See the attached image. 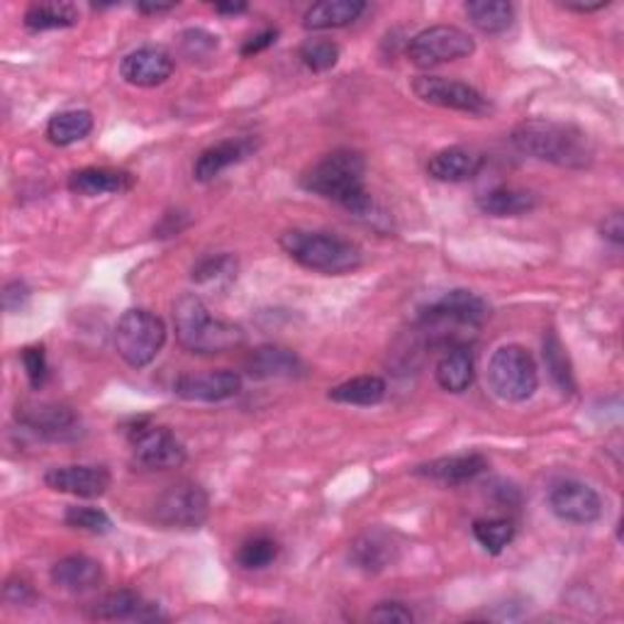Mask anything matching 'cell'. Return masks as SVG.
<instances>
[{
    "mask_svg": "<svg viewBox=\"0 0 624 624\" xmlns=\"http://www.w3.org/2000/svg\"><path fill=\"white\" fill-rule=\"evenodd\" d=\"M488 468V458L483 454H454V456H442L434 458L415 468V474L422 478L444 483V486H462L466 480H474Z\"/></svg>",
    "mask_w": 624,
    "mask_h": 624,
    "instance_id": "cell-21",
    "label": "cell"
},
{
    "mask_svg": "<svg viewBox=\"0 0 624 624\" xmlns=\"http://www.w3.org/2000/svg\"><path fill=\"white\" fill-rule=\"evenodd\" d=\"M93 115L88 110H62L46 125V139L54 147H72L93 133Z\"/></svg>",
    "mask_w": 624,
    "mask_h": 624,
    "instance_id": "cell-29",
    "label": "cell"
},
{
    "mask_svg": "<svg viewBox=\"0 0 624 624\" xmlns=\"http://www.w3.org/2000/svg\"><path fill=\"white\" fill-rule=\"evenodd\" d=\"M488 317H490L488 303L483 300L478 293L456 288V290L444 293L442 298L427 305V310L422 313V325L442 327V329L446 325L478 329L486 325Z\"/></svg>",
    "mask_w": 624,
    "mask_h": 624,
    "instance_id": "cell-10",
    "label": "cell"
},
{
    "mask_svg": "<svg viewBox=\"0 0 624 624\" xmlns=\"http://www.w3.org/2000/svg\"><path fill=\"white\" fill-rule=\"evenodd\" d=\"M437 383L444 388L446 393L462 395L466 393L470 383H474L476 367H474V351L466 345H456L446 349V355L437 363Z\"/></svg>",
    "mask_w": 624,
    "mask_h": 624,
    "instance_id": "cell-25",
    "label": "cell"
},
{
    "mask_svg": "<svg viewBox=\"0 0 624 624\" xmlns=\"http://www.w3.org/2000/svg\"><path fill=\"white\" fill-rule=\"evenodd\" d=\"M246 373L254 381H271V379H300L308 373L303 359L286 347H258L246 359Z\"/></svg>",
    "mask_w": 624,
    "mask_h": 624,
    "instance_id": "cell-17",
    "label": "cell"
},
{
    "mask_svg": "<svg viewBox=\"0 0 624 624\" xmlns=\"http://www.w3.org/2000/svg\"><path fill=\"white\" fill-rule=\"evenodd\" d=\"M276 38H278V30H264V32H258L254 34V38H250L244 42L242 46V56H252V54H258V52H264L268 50L271 44H276Z\"/></svg>",
    "mask_w": 624,
    "mask_h": 624,
    "instance_id": "cell-42",
    "label": "cell"
},
{
    "mask_svg": "<svg viewBox=\"0 0 624 624\" xmlns=\"http://www.w3.org/2000/svg\"><path fill=\"white\" fill-rule=\"evenodd\" d=\"M50 579L56 588H62V591L88 593L96 591L103 583L105 573L96 559L84 557V553H72V557H64L54 563Z\"/></svg>",
    "mask_w": 624,
    "mask_h": 624,
    "instance_id": "cell-20",
    "label": "cell"
},
{
    "mask_svg": "<svg viewBox=\"0 0 624 624\" xmlns=\"http://www.w3.org/2000/svg\"><path fill=\"white\" fill-rule=\"evenodd\" d=\"M398 541L385 529H369L361 537L355 539V544L349 549V559L357 569L367 573H381L398 559Z\"/></svg>",
    "mask_w": 624,
    "mask_h": 624,
    "instance_id": "cell-18",
    "label": "cell"
},
{
    "mask_svg": "<svg viewBox=\"0 0 624 624\" xmlns=\"http://www.w3.org/2000/svg\"><path fill=\"white\" fill-rule=\"evenodd\" d=\"M173 327L179 345L200 357L228 355L244 345V329L210 315L208 305L195 293H183L173 303Z\"/></svg>",
    "mask_w": 624,
    "mask_h": 624,
    "instance_id": "cell-3",
    "label": "cell"
},
{
    "mask_svg": "<svg viewBox=\"0 0 624 624\" xmlns=\"http://www.w3.org/2000/svg\"><path fill=\"white\" fill-rule=\"evenodd\" d=\"M252 151H256V142L250 137L225 139V142H218L213 147H208L193 163L195 181H200V183L215 181L222 171H228L230 167H234V163H240L246 157H252Z\"/></svg>",
    "mask_w": 624,
    "mask_h": 624,
    "instance_id": "cell-19",
    "label": "cell"
},
{
    "mask_svg": "<svg viewBox=\"0 0 624 624\" xmlns=\"http://www.w3.org/2000/svg\"><path fill=\"white\" fill-rule=\"evenodd\" d=\"M369 620L379 624H410L415 615L403 603H379L371 610Z\"/></svg>",
    "mask_w": 624,
    "mask_h": 624,
    "instance_id": "cell-40",
    "label": "cell"
},
{
    "mask_svg": "<svg viewBox=\"0 0 624 624\" xmlns=\"http://www.w3.org/2000/svg\"><path fill=\"white\" fill-rule=\"evenodd\" d=\"M133 186H135V176L117 169L88 167L68 176V191L84 198L127 193Z\"/></svg>",
    "mask_w": 624,
    "mask_h": 624,
    "instance_id": "cell-23",
    "label": "cell"
},
{
    "mask_svg": "<svg viewBox=\"0 0 624 624\" xmlns=\"http://www.w3.org/2000/svg\"><path fill=\"white\" fill-rule=\"evenodd\" d=\"M167 345V325L145 308L127 310L115 327V351L127 367L145 369Z\"/></svg>",
    "mask_w": 624,
    "mask_h": 624,
    "instance_id": "cell-5",
    "label": "cell"
},
{
    "mask_svg": "<svg viewBox=\"0 0 624 624\" xmlns=\"http://www.w3.org/2000/svg\"><path fill=\"white\" fill-rule=\"evenodd\" d=\"M22 367H25L28 373V381L32 388H40L50 379V363H46V355H44V347H25L22 349Z\"/></svg>",
    "mask_w": 624,
    "mask_h": 624,
    "instance_id": "cell-38",
    "label": "cell"
},
{
    "mask_svg": "<svg viewBox=\"0 0 624 624\" xmlns=\"http://www.w3.org/2000/svg\"><path fill=\"white\" fill-rule=\"evenodd\" d=\"M242 391V376L220 369V371H205V373H183L173 383V393L188 400V403H222L240 395Z\"/></svg>",
    "mask_w": 624,
    "mask_h": 624,
    "instance_id": "cell-13",
    "label": "cell"
},
{
    "mask_svg": "<svg viewBox=\"0 0 624 624\" xmlns=\"http://www.w3.org/2000/svg\"><path fill=\"white\" fill-rule=\"evenodd\" d=\"M237 276V258L232 254H213L200 258L193 266V281L200 286H213V284H230V281Z\"/></svg>",
    "mask_w": 624,
    "mask_h": 624,
    "instance_id": "cell-35",
    "label": "cell"
},
{
    "mask_svg": "<svg viewBox=\"0 0 624 624\" xmlns=\"http://www.w3.org/2000/svg\"><path fill=\"white\" fill-rule=\"evenodd\" d=\"M476 52V42L468 32L454 25H434L417 32L408 42V59L417 68H432L458 62Z\"/></svg>",
    "mask_w": 624,
    "mask_h": 624,
    "instance_id": "cell-8",
    "label": "cell"
},
{
    "mask_svg": "<svg viewBox=\"0 0 624 624\" xmlns=\"http://www.w3.org/2000/svg\"><path fill=\"white\" fill-rule=\"evenodd\" d=\"M278 244L293 262L325 276H345L363 266L361 246L329 232L288 230Z\"/></svg>",
    "mask_w": 624,
    "mask_h": 624,
    "instance_id": "cell-4",
    "label": "cell"
},
{
    "mask_svg": "<svg viewBox=\"0 0 624 624\" xmlns=\"http://www.w3.org/2000/svg\"><path fill=\"white\" fill-rule=\"evenodd\" d=\"M0 300H3L6 313H20L30 300V286L20 278L8 281V284L3 286V293H0Z\"/></svg>",
    "mask_w": 624,
    "mask_h": 624,
    "instance_id": "cell-41",
    "label": "cell"
},
{
    "mask_svg": "<svg viewBox=\"0 0 624 624\" xmlns=\"http://www.w3.org/2000/svg\"><path fill=\"white\" fill-rule=\"evenodd\" d=\"M176 8V3H139L137 13L142 15H161V13H171Z\"/></svg>",
    "mask_w": 624,
    "mask_h": 624,
    "instance_id": "cell-45",
    "label": "cell"
},
{
    "mask_svg": "<svg viewBox=\"0 0 624 624\" xmlns=\"http://www.w3.org/2000/svg\"><path fill=\"white\" fill-rule=\"evenodd\" d=\"M474 537L478 544L486 549L493 557H498L510 547L515 539V525L508 517H493V520H476L474 522Z\"/></svg>",
    "mask_w": 624,
    "mask_h": 624,
    "instance_id": "cell-33",
    "label": "cell"
},
{
    "mask_svg": "<svg viewBox=\"0 0 624 624\" xmlns=\"http://www.w3.org/2000/svg\"><path fill=\"white\" fill-rule=\"evenodd\" d=\"M363 176H367V159L355 149H337L305 171L300 186L308 193L335 200L351 215L367 218L373 210V198Z\"/></svg>",
    "mask_w": 624,
    "mask_h": 624,
    "instance_id": "cell-1",
    "label": "cell"
},
{
    "mask_svg": "<svg viewBox=\"0 0 624 624\" xmlns=\"http://www.w3.org/2000/svg\"><path fill=\"white\" fill-rule=\"evenodd\" d=\"M129 440H133V462L145 470H171L186 462L183 444L169 427H137Z\"/></svg>",
    "mask_w": 624,
    "mask_h": 624,
    "instance_id": "cell-11",
    "label": "cell"
},
{
    "mask_svg": "<svg viewBox=\"0 0 624 624\" xmlns=\"http://www.w3.org/2000/svg\"><path fill=\"white\" fill-rule=\"evenodd\" d=\"M607 6V0H600V3H563V8L573 10V13H595V10H603Z\"/></svg>",
    "mask_w": 624,
    "mask_h": 624,
    "instance_id": "cell-46",
    "label": "cell"
},
{
    "mask_svg": "<svg viewBox=\"0 0 624 624\" xmlns=\"http://www.w3.org/2000/svg\"><path fill=\"white\" fill-rule=\"evenodd\" d=\"M483 169V157L468 147L440 149L427 163V171L434 181L464 183L470 181Z\"/></svg>",
    "mask_w": 624,
    "mask_h": 624,
    "instance_id": "cell-22",
    "label": "cell"
},
{
    "mask_svg": "<svg viewBox=\"0 0 624 624\" xmlns=\"http://www.w3.org/2000/svg\"><path fill=\"white\" fill-rule=\"evenodd\" d=\"M6 600L13 605H30L34 600L32 585L25 581H8L6 585Z\"/></svg>",
    "mask_w": 624,
    "mask_h": 624,
    "instance_id": "cell-43",
    "label": "cell"
},
{
    "mask_svg": "<svg viewBox=\"0 0 624 624\" xmlns=\"http://www.w3.org/2000/svg\"><path fill=\"white\" fill-rule=\"evenodd\" d=\"M490 391L505 403H525L537 393L539 371L532 355L520 345H505L488 361Z\"/></svg>",
    "mask_w": 624,
    "mask_h": 624,
    "instance_id": "cell-6",
    "label": "cell"
},
{
    "mask_svg": "<svg viewBox=\"0 0 624 624\" xmlns=\"http://www.w3.org/2000/svg\"><path fill=\"white\" fill-rule=\"evenodd\" d=\"M93 620H157L159 610L155 605H149L142 600V595H137L135 591H115L101 597L96 605L91 607Z\"/></svg>",
    "mask_w": 624,
    "mask_h": 624,
    "instance_id": "cell-26",
    "label": "cell"
},
{
    "mask_svg": "<svg viewBox=\"0 0 624 624\" xmlns=\"http://www.w3.org/2000/svg\"><path fill=\"white\" fill-rule=\"evenodd\" d=\"M64 522L72 529H78V532H88V535H108L113 529V520L108 515L98 508H86V505L68 508L64 515Z\"/></svg>",
    "mask_w": 624,
    "mask_h": 624,
    "instance_id": "cell-37",
    "label": "cell"
},
{
    "mask_svg": "<svg viewBox=\"0 0 624 624\" xmlns=\"http://www.w3.org/2000/svg\"><path fill=\"white\" fill-rule=\"evenodd\" d=\"M388 393V385L381 376H357L345 383L335 385L327 398L339 405H357V408H371L379 405Z\"/></svg>",
    "mask_w": 624,
    "mask_h": 624,
    "instance_id": "cell-28",
    "label": "cell"
},
{
    "mask_svg": "<svg viewBox=\"0 0 624 624\" xmlns=\"http://www.w3.org/2000/svg\"><path fill=\"white\" fill-rule=\"evenodd\" d=\"M15 417L22 427L42 434V437L59 440L66 434H74L78 417L72 408L59 403H40V405H18Z\"/></svg>",
    "mask_w": 624,
    "mask_h": 624,
    "instance_id": "cell-16",
    "label": "cell"
},
{
    "mask_svg": "<svg viewBox=\"0 0 624 624\" xmlns=\"http://www.w3.org/2000/svg\"><path fill=\"white\" fill-rule=\"evenodd\" d=\"M544 363L547 371L551 373L553 383L559 385V391L563 395H571L575 391V381H573V371L567 351H563L561 339L557 337V332H547L544 337Z\"/></svg>",
    "mask_w": 624,
    "mask_h": 624,
    "instance_id": "cell-32",
    "label": "cell"
},
{
    "mask_svg": "<svg viewBox=\"0 0 624 624\" xmlns=\"http://www.w3.org/2000/svg\"><path fill=\"white\" fill-rule=\"evenodd\" d=\"M278 559V541L266 535H256L244 541L237 551V563L246 571H262Z\"/></svg>",
    "mask_w": 624,
    "mask_h": 624,
    "instance_id": "cell-34",
    "label": "cell"
},
{
    "mask_svg": "<svg viewBox=\"0 0 624 624\" xmlns=\"http://www.w3.org/2000/svg\"><path fill=\"white\" fill-rule=\"evenodd\" d=\"M78 8L72 3H38L28 8L25 28L30 32H50V30H66L78 25Z\"/></svg>",
    "mask_w": 624,
    "mask_h": 624,
    "instance_id": "cell-31",
    "label": "cell"
},
{
    "mask_svg": "<svg viewBox=\"0 0 624 624\" xmlns=\"http://www.w3.org/2000/svg\"><path fill=\"white\" fill-rule=\"evenodd\" d=\"M517 151L561 169H588L595 159L593 139L581 127L557 120H527L512 129Z\"/></svg>",
    "mask_w": 624,
    "mask_h": 624,
    "instance_id": "cell-2",
    "label": "cell"
},
{
    "mask_svg": "<svg viewBox=\"0 0 624 624\" xmlns=\"http://www.w3.org/2000/svg\"><path fill=\"white\" fill-rule=\"evenodd\" d=\"M549 508L561 522L593 525L603 517V498L581 480H561L549 490Z\"/></svg>",
    "mask_w": 624,
    "mask_h": 624,
    "instance_id": "cell-12",
    "label": "cell"
},
{
    "mask_svg": "<svg viewBox=\"0 0 624 624\" xmlns=\"http://www.w3.org/2000/svg\"><path fill=\"white\" fill-rule=\"evenodd\" d=\"M466 15L470 25L486 34H500L512 25L515 8L505 0H470L466 3Z\"/></svg>",
    "mask_w": 624,
    "mask_h": 624,
    "instance_id": "cell-30",
    "label": "cell"
},
{
    "mask_svg": "<svg viewBox=\"0 0 624 624\" xmlns=\"http://www.w3.org/2000/svg\"><path fill=\"white\" fill-rule=\"evenodd\" d=\"M151 517L167 529H200L210 517V498L198 483H173L157 498Z\"/></svg>",
    "mask_w": 624,
    "mask_h": 624,
    "instance_id": "cell-7",
    "label": "cell"
},
{
    "mask_svg": "<svg viewBox=\"0 0 624 624\" xmlns=\"http://www.w3.org/2000/svg\"><path fill=\"white\" fill-rule=\"evenodd\" d=\"M363 10H367V3L361 0H322V3L308 8V13L303 15V28L313 32L347 28L363 15Z\"/></svg>",
    "mask_w": 624,
    "mask_h": 624,
    "instance_id": "cell-24",
    "label": "cell"
},
{
    "mask_svg": "<svg viewBox=\"0 0 624 624\" xmlns=\"http://www.w3.org/2000/svg\"><path fill=\"white\" fill-rule=\"evenodd\" d=\"M412 93L430 105H437L444 110H456L466 115H488L493 110L490 101L474 86L464 81L444 78V76H417L412 81Z\"/></svg>",
    "mask_w": 624,
    "mask_h": 624,
    "instance_id": "cell-9",
    "label": "cell"
},
{
    "mask_svg": "<svg viewBox=\"0 0 624 624\" xmlns=\"http://www.w3.org/2000/svg\"><path fill=\"white\" fill-rule=\"evenodd\" d=\"M603 237L610 240L615 246H620L624 242V222H622L620 213L605 218V222H603Z\"/></svg>",
    "mask_w": 624,
    "mask_h": 624,
    "instance_id": "cell-44",
    "label": "cell"
},
{
    "mask_svg": "<svg viewBox=\"0 0 624 624\" xmlns=\"http://www.w3.org/2000/svg\"><path fill=\"white\" fill-rule=\"evenodd\" d=\"M215 13L220 15H240L246 13V3H218Z\"/></svg>",
    "mask_w": 624,
    "mask_h": 624,
    "instance_id": "cell-47",
    "label": "cell"
},
{
    "mask_svg": "<svg viewBox=\"0 0 624 624\" xmlns=\"http://www.w3.org/2000/svg\"><path fill=\"white\" fill-rule=\"evenodd\" d=\"M300 62L315 74H325L329 68H335L339 62V46L332 40H308L300 44L298 50Z\"/></svg>",
    "mask_w": 624,
    "mask_h": 624,
    "instance_id": "cell-36",
    "label": "cell"
},
{
    "mask_svg": "<svg viewBox=\"0 0 624 624\" xmlns=\"http://www.w3.org/2000/svg\"><path fill=\"white\" fill-rule=\"evenodd\" d=\"M44 483L56 493L93 500L110 488V470L103 466H56L44 474Z\"/></svg>",
    "mask_w": 624,
    "mask_h": 624,
    "instance_id": "cell-15",
    "label": "cell"
},
{
    "mask_svg": "<svg viewBox=\"0 0 624 624\" xmlns=\"http://www.w3.org/2000/svg\"><path fill=\"white\" fill-rule=\"evenodd\" d=\"M176 68L173 56L163 46H139L129 52L120 64V76L125 84L137 88H155L167 84Z\"/></svg>",
    "mask_w": 624,
    "mask_h": 624,
    "instance_id": "cell-14",
    "label": "cell"
},
{
    "mask_svg": "<svg viewBox=\"0 0 624 624\" xmlns=\"http://www.w3.org/2000/svg\"><path fill=\"white\" fill-rule=\"evenodd\" d=\"M181 44L186 54L195 59L200 54H210L213 50H218V38H213V34L205 30H188L181 34Z\"/></svg>",
    "mask_w": 624,
    "mask_h": 624,
    "instance_id": "cell-39",
    "label": "cell"
},
{
    "mask_svg": "<svg viewBox=\"0 0 624 624\" xmlns=\"http://www.w3.org/2000/svg\"><path fill=\"white\" fill-rule=\"evenodd\" d=\"M537 205L539 198L532 191H520V188H493L478 198L480 213L490 218H522L537 210Z\"/></svg>",
    "mask_w": 624,
    "mask_h": 624,
    "instance_id": "cell-27",
    "label": "cell"
}]
</instances>
